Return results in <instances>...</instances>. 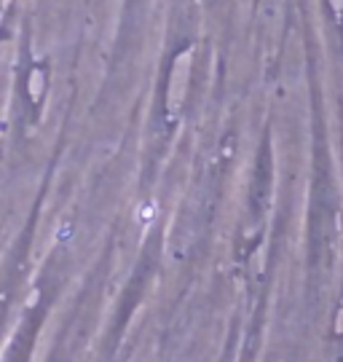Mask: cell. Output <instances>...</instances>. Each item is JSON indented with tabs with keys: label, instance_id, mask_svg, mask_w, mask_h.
Returning a JSON list of instances; mask_svg holds the SVG:
<instances>
[{
	"label": "cell",
	"instance_id": "obj_1",
	"mask_svg": "<svg viewBox=\"0 0 343 362\" xmlns=\"http://www.w3.org/2000/svg\"><path fill=\"white\" fill-rule=\"evenodd\" d=\"M335 8H338V11H343V0H335Z\"/></svg>",
	"mask_w": 343,
	"mask_h": 362
}]
</instances>
